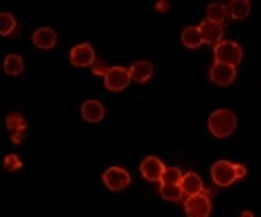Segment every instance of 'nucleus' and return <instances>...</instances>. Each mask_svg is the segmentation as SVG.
<instances>
[{
    "label": "nucleus",
    "instance_id": "obj_16",
    "mask_svg": "<svg viewBox=\"0 0 261 217\" xmlns=\"http://www.w3.org/2000/svg\"><path fill=\"white\" fill-rule=\"evenodd\" d=\"M228 7V15L232 19H247L251 13V3L249 0H232L226 5Z\"/></svg>",
    "mask_w": 261,
    "mask_h": 217
},
{
    "label": "nucleus",
    "instance_id": "obj_24",
    "mask_svg": "<svg viewBox=\"0 0 261 217\" xmlns=\"http://www.w3.org/2000/svg\"><path fill=\"white\" fill-rule=\"evenodd\" d=\"M19 167H21V161H19L17 155H9V157L5 159V169H7V171H15V169H19Z\"/></svg>",
    "mask_w": 261,
    "mask_h": 217
},
{
    "label": "nucleus",
    "instance_id": "obj_22",
    "mask_svg": "<svg viewBox=\"0 0 261 217\" xmlns=\"http://www.w3.org/2000/svg\"><path fill=\"white\" fill-rule=\"evenodd\" d=\"M7 127L11 129V132H17V129H23L25 127V119L21 113H11L7 117Z\"/></svg>",
    "mask_w": 261,
    "mask_h": 217
},
{
    "label": "nucleus",
    "instance_id": "obj_27",
    "mask_svg": "<svg viewBox=\"0 0 261 217\" xmlns=\"http://www.w3.org/2000/svg\"><path fill=\"white\" fill-rule=\"evenodd\" d=\"M157 9H159V11H167V9H169V5L163 0V3H157Z\"/></svg>",
    "mask_w": 261,
    "mask_h": 217
},
{
    "label": "nucleus",
    "instance_id": "obj_21",
    "mask_svg": "<svg viewBox=\"0 0 261 217\" xmlns=\"http://www.w3.org/2000/svg\"><path fill=\"white\" fill-rule=\"evenodd\" d=\"M15 28H17V21H15L13 15H9V13L0 15V34L11 36V34H15Z\"/></svg>",
    "mask_w": 261,
    "mask_h": 217
},
{
    "label": "nucleus",
    "instance_id": "obj_6",
    "mask_svg": "<svg viewBox=\"0 0 261 217\" xmlns=\"http://www.w3.org/2000/svg\"><path fill=\"white\" fill-rule=\"evenodd\" d=\"M129 82H132L129 69H123V67H111V71L105 75V86H107V90H111V92H119V90L127 88Z\"/></svg>",
    "mask_w": 261,
    "mask_h": 217
},
{
    "label": "nucleus",
    "instance_id": "obj_3",
    "mask_svg": "<svg viewBox=\"0 0 261 217\" xmlns=\"http://www.w3.org/2000/svg\"><path fill=\"white\" fill-rule=\"evenodd\" d=\"M186 215L188 217H209L211 213V192L203 190L201 194H194V197H188L184 203Z\"/></svg>",
    "mask_w": 261,
    "mask_h": 217
},
{
    "label": "nucleus",
    "instance_id": "obj_13",
    "mask_svg": "<svg viewBox=\"0 0 261 217\" xmlns=\"http://www.w3.org/2000/svg\"><path fill=\"white\" fill-rule=\"evenodd\" d=\"M32 40L38 48H53L57 44V34L50 28H40L38 32H34Z\"/></svg>",
    "mask_w": 261,
    "mask_h": 217
},
{
    "label": "nucleus",
    "instance_id": "obj_12",
    "mask_svg": "<svg viewBox=\"0 0 261 217\" xmlns=\"http://www.w3.org/2000/svg\"><path fill=\"white\" fill-rule=\"evenodd\" d=\"M82 117L90 123H96L105 117V106L98 100H86L82 104Z\"/></svg>",
    "mask_w": 261,
    "mask_h": 217
},
{
    "label": "nucleus",
    "instance_id": "obj_11",
    "mask_svg": "<svg viewBox=\"0 0 261 217\" xmlns=\"http://www.w3.org/2000/svg\"><path fill=\"white\" fill-rule=\"evenodd\" d=\"M180 188H182V192H184V194H188V197H194V194H201V192L205 190V188H203V180H201L194 171L184 173Z\"/></svg>",
    "mask_w": 261,
    "mask_h": 217
},
{
    "label": "nucleus",
    "instance_id": "obj_19",
    "mask_svg": "<svg viewBox=\"0 0 261 217\" xmlns=\"http://www.w3.org/2000/svg\"><path fill=\"white\" fill-rule=\"evenodd\" d=\"M159 194L165 199V201H180L182 199V188L180 186H176V184H161V188H159Z\"/></svg>",
    "mask_w": 261,
    "mask_h": 217
},
{
    "label": "nucleus",
    "instance_id": "obj_28",
    "mask_svg": "<svg viewBox=\"0 0 261 217\" xmlns=\"http://www.w3.org/2000/svg\"><path fill=\"white\" fill-rule=\"evenodd\" d=\"M241 217H255V215H253V211H243Z\"/></svg>",
    "mask_w": 261,
    "mask_h": 217
},
{
    "label": "nucleus",
    "instance_id": "obj_2",
    "mask_svg": "<svg viewBox=\"0 0 261 217\" xmlns=\"http://www.w3.org/2000/svg\"><path fill=\"white\" fill-rule=\"evenodd\" d=\"M215 61L236 67V65L243 61V48H241V44H236L234 40H222L220 44L215 46Z\"/></svg>",
    "mask_w": 261,
    "mask_h": 217
},
{
    "label": "nucleus",
    "instance_id": "obj_1",
    "mask_svg": "<svg viewBox=\"0 0 261 217\" xmlns=\"http://www.w3.org/2000/svg\"><path fill=\"white\" fill-rule=\"evenodd\" d=\"M236 129V115L228 108H217L209 115V132L215 138H228Z\"/></svg>",
    "mask_w": 261,
    "mask_h": 217
},
{
    "label": "nucleus",
    "instance_id": "obj_20",
    "mask_svg": "<svg viewBox=\"0 0 261 217\" xmlns=\"http://www.w3.org/2000/svg\"><path fill=\"white\" fill-rule=\"evenodd\" d=\"M182 178H184V173L178 167H165L161 184H176V186H180L182 184Z\"/></svg>",
    "mask_w": 261,
    "mask_h": 217
},
{
    "label": "nucleus",
    "instance_id": "obj_25",
    "mask_svg": "<svg viewBox=\"0 0 261 217\" xmlns=\"http://www.w3.org/2000/svg\"><path fill=\"white\" fill-rule=\"evenodd\" d=\"M23 138H25V127H23V129H17V132H13V142H15V144H19Z\"/></svg>",
    "mask_w": 261,
    "mask_h": 217
},
{
    "label": "nucleus",
    "instance_id": "obj_15",
    "mask_svg": "<svg viewBox=\"0 0 261 217\" xmlns=\"http://www.w3.org/2000/svg\"><path fill=\"white\" fill-rule=\"evenodd\" d=\"M228 7L224 3H213L207 7V21L211 23H217V25H224L226 19H228Z\"/></svg>",
    "mask_w": 261,
    "mask_h": 217
},
{
    "label": "nucleus",
    "instance_id": "obj_4",
    "mask_svg": "<svg viewBox=\"0 0 261 217\" xmlns=\"http://www.w3.org/2000/svg\"><path fill=\"white\" fill-rule=\"evenodd\" d=\"M211 178L217 186H230L234 184L238 178H236V165L230 163V161H217L213 167H211Z\"/></svg>",
    "mask_w": 261,
    "mask_h": 217
},
{
    "label": "nucleus",
    "instance_id": "obj_7",
    "mask_svg": "<svg viewBox=\"0 0 261 217\" xmlns=\"http://www.w3.org/2000/svg\"><path fill=\"white\" fill-rule=\"evenodd\" d=\"M209 77L217 86H230L236 77V67L224 65V63H213V67L209 69Z\"/></svg>",
    "mask_w": 261,
    "mask_h": 217
},
{
    "label": "nucleus",
    "instance_id": "obj_14",
    "mask_svg": "<svg viewBox=\"0 0 261 217\" xmlns=\"http://www.w3.org/2000/svg\"><path fill=\"white\" fill-rule=\"evenodd\" d=\"M129 75H132L134 82L144 84V82L150 79V75H153V65H150L148 61H136L132 67H129Z\"/></svg>",
    "mask_w": 261,
    "mask_h": 217
},
{
    "label": "nucleus",
    "instance_id": "obj_23",
    "mask_svg": "<svg viewBox=\"0 0 261 217\" xmlns=\"http://www.w3.org/2000/svg\"><path fill=\"white\" fill-rule=\"evenodd\" d=\"M92 71H94L96 75H102V77H105L109 71H111V67H109V65H107L105 61H98V59H96V61H94V65H92Z\"/></svg>",
    "mask_w": 261,
    "mask_h": 217
},
{
    "label": "nucleus",
    "instance_id": "obj_26",
    "mask_svg": "<svg viewBox=\"0 0 261 217\" xmlns=\"http://www.w3.org/2000/svg\"><path fill=\"white\" fill-rule=\"evenodd\" d=\"M245 176H247V167H245V165H236V178L243 180Z\"/></svg>",
    "mask_w": 261,
    "mask_h": 217
},
{
    "label": "nucleus",
    "instance_id": "obj_8",
    "mask_svg": "<svg viewBox=\"0 0 261 217\" xmlns=\"http://www.w3.org/2000/svg\"><path fill=\"white\" fill-rule=\"evenodd\" d=\"M69 59H71V63L75 65V67H92L94 65V61H96V57H94V48L90 46V44H77V46H73L71 48V55H69Z\"/></svg>",
    "mask_w": 261,
    "mask_h": 217
},
{
    "label": "nucleus",
    "instance_id": "obj_5",
    "mask_svg": "<svg viewBox=\"0 0 261 217\" xmlns=\"http://www.w3.org/2000/svg\"><path fill=\"white\" fill-rule=\"evenodd\" d=\"M102 182L109 190L119 192V190H125L129 186V173L121 167H109L102 176Z\"/></svg>",
    "mask_w": 261,
    "mask_h": 217
},
{
    "label": "nucleus",
    "instance_id": "obj_9",
    "mask_svg": "<svg viewBox=\"0 0 261 217\" xmlns=\"http://www.w3.org/2000/svg\"><path fill=\"white\" fill-rule=\"evenodd\" d=\"M140 173L148 180V182H161L163 173H165V165L157 159V157H146L140 163Z\"/></svg>",
    "mask_w": 261,
    "mask_h": 217
},
{
    "label": "nucleus",
    "instance_id": "obj_10",
    "mask_svg": "<svg viewBox=\"0 0 261 217\" xmlns=\"http://www.w3.org/2000/svg\"><path fill=\"white\" fill-rule=\"evenodd\" d=\"M199 32H201V38L203 42H207V44H220L222 38H224V28L217 25V23H211V21H205V23L199 25Z\"/></svg>",
    "mask_w": 261,
    "mask_h": 217
},
{
    "label": "nucleus",
    "instance_id": "obj_17",
    "mask_svg": "<svg viewBox=\"0 0 261 217\" xmlns=\"http://www.w3.org/2000/svg\"><path fill=\"white\" fill-rule=\"evenodd\" d=\"M182 44L186 48H199L203 44V38H201L199 28H186L182 32Z\"/></svg>",
    "mask_w": 261,
    "mask_h": 217
},
{
    "label": "nucleus",
    "instance_id": "obj_18",
    "mask_svg": "<svg viewBox=\"0 0 261 217\" xmlns=\"http://www.w3.org/2000/svg\"><path fill=\"white\" fill-rule=\"evenodd\" d=\"M5 71L9 75H19L21 71H23V59H21L19 55H9L5 59Z\"/></svg>",
    "mask_w": 261,
    "mask_h": 217
}]
</instances>
